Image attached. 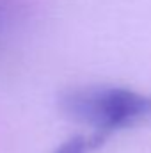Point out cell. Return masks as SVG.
Returning <instances> with one entry per match:
<instances>
[{"instance_id": "7a4b0ae2", "label": "cell", "mask_w": 151, "mask_h": 153, "mask_svg": "<svg viewBox=\"0 0 151 153\" xmlns=\"http://www.w3.org/2000/svg\"><path fill=\"white\" fill-rule=\"evenodd\" d=\"M103 143L101 137L98 135H91V137H82V135H76V137H71L68 139L66 143H62L55 153H89L91 150L98 148L100 144Z\"/></svg>"}, {"instance_id": "6da1fadb", "label": "cell", "mask_w": 151, "mask_h": 153, "mask_svg": "<svg viewBox=\"0 0 151 153\" xmlns=\"http://www.w3.org/2000/svg\"><path fill=\"white\" fill-rule=\"evenodd\" d=\"M62 109L70 117L91 125L94 135L103 139L115 130L151 117V96L126 87L87 85L64 94Z\"/></svg>"}]
</instances>
